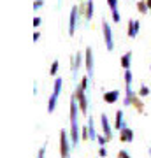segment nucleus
<instances>
[{
	"label": "nucleus",
	"mask_w": 151,
	"mask_h": 158,
	"mask_svg": "<svg viewBox=\"0 0 151 158\" xmlns=\"http://www.w3.org/2000/svg\"><path fill=\"white\" fill-rule=\"evenodd\" d=\"M99 155H100V156H106V155H107V151H106V148H104V146L100 148V151H99Z\"/></svg>",
	"instance_id": "nucleus-26"
},
{
	"label": "nucleus",
	"mask_w": 151,
	"mask_h": 158,
	"mask_svg": "<svg viewBox=\"0 0 151 158\" xmlns=\"http://www.w3.org/2000/svg\"><path fill=\"white\" fill-rule=\"evenodd\" d=\"M102 32H104V40H106V48L107 51H112L114 49V40H112V30H111V25L106 21V18L102 19Z\"/></svg>",
	"instance_id": "nucleus-1"
},
{
	"label": "nucleus",
	"mask_w": 151,
	"mask_h": 158,
	"mask_svg": "<svg viewBox=\"0 0 151 158\" xmlns=\"http://www.w3.org/2000/svg\"><path fill=\"white\" fill-rule=\"evenodd\" d=\"M56 100H58V97H55V95H51V97H49V102H48V113H53V111H55Z\"/></svg>",
	"instance_id": "nucleus-14"
},
{
	"label": "nucleus",
	"mask_w": 151,
	"mask_h": 158,
	"mask_svg": "<svg viewBox=\"0 0 151 158\" xmlns=\"http://www.w3.org/2000/svg\"><path fill=\"white\" fill-rule=\"evenodd\" d=\"M121 141H125V142H132L134 141V132H132L128 127L121 130Z\"/></svg>",
	"instance_id": "nucleus-9"
},
{
	"label": "nucleus",
	"mask_w": 151,
	"mask_h": 158,
	"mask_svg": "<svg viewBox=\"0 0 151 158\" xmlns=\"http://www.w3.org/2000/svg\"><path fill=\"white\" fill-rule=\"evenodd\" d=\"M107 4H109V7H111V11L118 9V0H107Z\"/></svg>",
	"instance_id": "nucleus-19"
},
{
	"label": "nucleus",
	"mask_w": 151,
	"mask_h": 158,
	"mask_svg": "<svg viewBox=\"0 0 151 158\" xmlns=\"http://www.w3.org/2000/svg\"><path fill=\"white\" fill-rule=\"evenodd\" d=\"M139 95H141V97H148V95H149V88H148L146 85H142V86H141Z\"/></svg>",
	"instance_id": "nucleus-17"
},
{
	"label": "nucleus",
	"mask_w": 151,
	"mask_h": 158,
	"mask_svg": "<svg viewBox=\"0 0 151 158\" xmlns=\"http://www.w3.org/2000/svg\"><path fill=\"white\" fill-rule=\"evenodd\" d=\"M97 141H99V144H100V146H106V141H107V137H102V135H99V137H97Z\"/></svg>",
	"instance_id": "nucleus-22"
},
{
	"label": "nucleus",
	"mask_w": 151,
	"mask_h": 158,
	"mask_svg": "<svg viewBox=\"0 0 151 158\" xmlns=\"http://www.w3.org/2000/svg\"><path fill=\"white\" fill-rule=\"evenodd\" d=\"M39 39H40V34H39V32H35V34H34V42H37Z\"/></svg>",
	"instance_id": "nucleus-27"
},
{
	"label": "nucleus",
	"mask_w": 151,
	"mask_h": 158,
	"mask_svg": "<svg viewBox=\"0 0 151 158\" xmlns=\"http://www.w3.org/2000/svg\"><path fill=\"white\" fill-rule=\"evenodd\" d=\"M100 121H102V128H104V134H106V137H107V139H111L112 130H111V125H109V119H107L106 114H102V116H100Z\"/></svg>",
	"instance_id": "nucleus-7"
},
{
	"label": "nucleus",
	"mask_w": 151,
	"mask_h": 158,
	"mask_svg": "<svg viewBox=\"0 0 151 158\" xmlns=\"http://www.w3.org/2000/svg\"><path fill=\"white\" fill-rule=\"evenodd\" d=\"M76 97H78V100H79L81 113L86 114V113H88V98H86V95H84V90L81 88V86H78V90H76Z\"/></svg>",
	"instance_id": "nucleus-3"
},
{
	"label": "nucleus",
	"mask_w": 151,
	"mask_h": 158,
	"mask_svg": "<svg viewBox=\"0 0 151 158\" xmlns=\"http://www.w3.org/2000/svg\"><path fill=\"white\" fill-rule=\"evenodd\" d=\"M84 63H86L88 77H93V51H91V48H86V53H84Z\"/></svg>",
	"instance_id": "nucleus-4"
},
{
	"label": "nucleus",
	"mask_w": 151,
	"mask_h": 158,
	"mask_svg": "<svg viewBox=\"0 0 151 158\" xmlns=\"http://www.w3.org/2000/svg\"><path fill=\"white\" fill-rule=\"evenodd\" d=\"M58 65H60V63L55 60V62H53V65H51V69H49V74H51V76H56V72H58Z\"/></svg>",
	"instance_id": "nucleus-16"
},
{
	"label": "nucleus",
	"mask_w": 151,
	"mask_h": 158,
	"mask_svg": "<svg viewBox=\"0 0 151 158\" xmlns=\"http://www.w3.org/2000/svg\"><path fill=\"white\" fill-rule=\"evenodd\" d=\"M118 156H120V158H130V155L127 151H120V153H118Z\"/></svg>",
	"instance_id": "nucleus-23"
},
{
	"label": "nucleus",
	"mask_w": 151,
	"mask_h": 158,
	"mask_svg": "<svg viewBox=\"0 0 151 158\" xmlns=\"http://www.w3.org/2000/svg\"><path fill=\"white\" fill-rule=\"evenodd\" d=\"M146 6H148V9H151V0H148V4H146Z\"/></svg>",
	"instance_id": "nucleus-29"
},
{
	"label": "nucleus",
	"mask_w": 151,
	"mask_h": 158,
	"mask_svg": "<svg viewBox=\"0 0 151 158\" xmlns=\"http://www.w3.org/2000/svg\"><path fill=\"white\" fill-rule=\"evenodd\" d=\"M116 128L121 132L123 128H127V125H125V121H123V111H118L116 113Z\"/></svg>",
	"instance_id": "nucleus-10"
},
{
	"label": "nucleus",
	"mask_w": 151,
	"mask_h": 158,
	"mask_svg": "<svg viewBox=\"0 0 151 158\" xmlns=\"http://www.w3.org/2000/svg\"><path fill=\"white\" fill-rule=\"evenodd\" d=\"M60 151H62V158H69L70 155V146H69V135L65 130L60 132Z\"/></svg>",
	"instance_id": "nucleus-2"
},
{
	"label": "nucleus",
	"mask_w": 151,
	"mask_h": 158,
	"mask_svg": "<svg viewBox=\"0 0 151 158\" xmlns=\"http://www.w3.org/2000/svg\"><path fill=\"white\" fill-rule=\"evenodd\" d=\"M130 60H132V53H125L123 56H121V67L125 69V70H128L130 69Z\"/></svg>",
	"instance_id": "nucleus-11"
},
{
	"label": "nucleus",
	"mask_w": 151,
	"mask_h": 158,
	"mask_svg": "<svg viewBox=\"0 0 151 158\" xmlns=\"http://www.w3.org/2000/svg\"><path fill=\"white\" fill-rule=\"evenodd\" d=\"M93 16V0H88V9H86V19H91Z\"/></svg>",
	"instance_id": "nucleus-15"
},
{
	"label": "nucleus",
	"mask_w": 151,
	"mask_h": 158,
	"mask_svg": "<svg viewBox=\"0 0 151 158\" xmlns=\"http://www.w3.org/2000/svg\"><path fill=\"white\" fill-rule=\"evenodd\" d=\"M88 79H90V77H83V81H81V85H79L81 88H83V90H86V88H88Z\"/></svg>",
	"instance_id": "nucleus-21"
},
{
	"label": "nucleus",
	"mask_w": 151,
	"mask_h": 158,
	"mask_svg": "<svg viewBox=\"0 0 151 158\" xmlns=\"http://www.w3.org/2000/svg\"><path fill=\"white\" fill-rule=\"evenodd\" d=\"M44 155H46V148H40V149H39V155H37V158H44Z\"/></svg>",
	"instance_id": "nucleus-24"
},
{
	"label": "nucleus",
	"mask_w": 151,
	"mask_h": 158,
	"mask_svg": "<svg viewBox=\"0 0 151 158\" xmlns=\"http://www.w3.org/2000/svg\"><path fill=\"white\" fill-rule=\"evenodd\" d=\"M76 25H78V7L74 6L70 11V21H69V34L70 35L76 32Z\"/></svg>",
	"instance_id": "nucleus-5"
},
{
	"label": "nucleus",
	"mask_w": 151,
	"mask_h": 158,
	"mask_svg": "<svg viewBox=\"0 0 151 158\" xmlns=\"http://www.w3.org/2000/svg\"><path fill=\"white\" fill-rule=\"evenodd\" d=\"M42 4H44V0H35V2H34V9H35V11H37V9H40V7H42Z\"/></svg>",
	"instance_id": "nucleus-20"
},
{
	"label": "nucleus",
	"mask_w": 151,
	"mask_h": 158,
	"mask_svg": "<svg viewBox=\"0 0 151 158\" xmlns=\"http://www.w3.org/2000/svg\"><path fill=\"white\" fill-rule=\"evenodd\" d=\"M139 27L141 23L137 21V19H130L128 21V37H137V34H139Z\"/></svg>",
	"instance_id": "nucleus-6"
},
{
	"label": "nucleus",
	"mask_w": 151,
	"mask_h": 158,
	"mask_svg": "<svg viewBox=\"0 0 151 158\" xmlns=\"http://www.w3.org/2000/svg\"><path fill=\"white\" fill-rule=\"evenodd\" d=\"M146 7H148V6H144V4H139V11H141V12H146Z\"/></svg>",
	"instance_id": "nucleus-28"
},
{
	"label": "nucleus",
	"mask_w": 151,
	"mask_h": 158,
	"mask_svg": "<svg viewBox=\"0 0 151 158\" xmlns=\"http://www.w3.org/2000/svg\"><path fill=\"white\" fill-rule=\"evenodd\" d=\"M62 85H63V79L62 77H56L55 79V88H53V93H51V95H55V97L60 95V91H62Z\"/></svg>",
	"instance_id": "nucleus-12"
},
{
	"label": "nucleus",
	"mask_w": 151,
	"mask_h": 158,
	"mask_svg": "<svg viewBox=\"0 0 151 158\" xmlns=\"http://www.w3.org/2000/svg\"><path fill=\"white\" fill-rule=\"evenodd\" d=\"M118 98H120V91L118 90H111V91H107V93H104V100L107 104H114Z\"/></svg>",
	"instance_id": "nucleus-8"
},
{
	"label": "nucleus",
	"mask_w": 151,
	"mask_h": 158,
	"mask_svg": "<svg viewBox=\"0 0 151 158\" xmlns=\"http://www.w3.org/2000/svg\"><path fill=\"white\" fill-rule=\"evenodd\" d=\"M39 25H40V18H39V16H35V18H34V27L37 28Z\"/></svg>",
	"instance_id": "nucleus-25"
},
{
	"label": "nucleus",
	"mask_w": 151,
	"mask_h": 158,
	"mask_svg": "<svg viewBox=\"0 0 151 158\" xmlns=\"http://www.w3.org/2000/svg\"><path fill=\"white\" fill-rule=\"evenodd\" d=\"M88 134H90V139H91V141L99 137V135L95 134V127H93V119H91V118L88 119Z\"/></svg>",
	"instance_id": "nucleus-13"
},
{
	"label": "nucleus",
	"mask_w": 151,
	"mask_h": 158,
	"mask_svg": "<svg viewBox=\"0 0 151 158\" xmlns=\"http://www.w3.org/2000/svg\"><path fill=\"white\" fill-rule=\"evenodd\" d=\"M149 153H151V149H149Z\"/></svg>",
	"instance_id": "nucleus-30"
},
{
	"label": "nucleus",
	"mask_w": 151,
	"mask_h": 158,
	"mask_svg": "<svg viewBox=\"0 0 151 158\" xmlns=\"http://www.w3.org/2000/svg\"><path fill=\"white\" fill-rule=\"evenodd\" d=\"M111 12H112V21H114V23H120L121 16H120V12H118V9H114V11H111Z\"/></svg>",
	"instance_id": "nucleus-18"
}]
</instances>
